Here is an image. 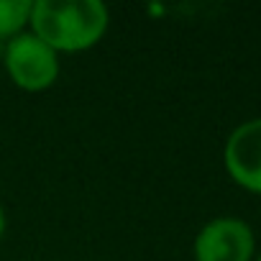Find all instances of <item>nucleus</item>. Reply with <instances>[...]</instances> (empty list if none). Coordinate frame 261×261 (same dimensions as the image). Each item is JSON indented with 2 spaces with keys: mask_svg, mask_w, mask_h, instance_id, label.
I'll return each instance as SVG.
<instances>
[{
  "mask_svg": "<svg viewBox=\"0 0 261 261\" xmlns=\"http://www.w3.org/2000/svg\"><path fill=\"white\" fill-rule=\"evenodd\" d=\"M3 62L11 82L26 92L49 90L59 80V54L31 31H23L6 44Z\"/></svg>",
  "mask_w": 261,
  "mask_h": 261,
  "instance_id": "2",
  "label": "nucleus"
},
{
  "mask_svg": "<svg viewBox=\"0 0 261 261\" xmlns=\"http://www.w3.org/2000/svg\"><path fill=\"white\" fill-rule=\"evenodd\" d=\"M110 11L100 0H34L29 29L57 54L87 51L105 36Z\"/></svg>",
  "mask_w": 261,
  "mask_h": 261,
  "instance_id": "1",
  "label": "nucleus"
},
{
  "mask_svg": "<svg viewBox=\"0 0 261 261\" xmlns=\"http://www.w3.org/2000/svg\"><path fill=\"white\" fill-rule=\"evenodd\" d=\"M256 251L253 228L233 215L207 220L192 243L195 261H253Z\"/></svg>",
  "mask_w": 261,
  "mask_h": 261,
  "instance_id": "3",
  "label": "nucleus"
},
{
  "mask_svg": "<svg viewBox=\"0 0 261 261\" xmlns=\"http://www.w3.org/2000/svg\"><path fill=\"white\" fill-rule=\"evenodd\" d=\"M34 0H0V39L11 41L23 34L31 18Z\"/></svg>",
  "mask_w": 261,
  "mask_h": 261,
  "instance_id": "5",
  "label": "nucleus"
},
{
  "mask_svg": "<svg viewBox=\"0 0 261 261\" xmlns=\"http://www.w3.org/2000/svg\"><path fill=\"white\" fill-rule=\"evenodd\" d=\"M253 261H261V248L256 251V258H253Z\"/></svg>",
  "mask_w": 261,
  "mask_h": 261,
  "instance_id": "7",
  "label": "nucleus"
},
{
  "mask_svg": "<svg viewBox=\"0 0 261 261\" xmlns=\"http://www.w3.org/2000/svg\"><path fill=\"white\" fill-rule=\"evenodd\" d=\"M223 167L241 190L261 197V115L230 130L223 146Z\"/></svg>",
  "mask_w": 261,
  "mask_h": 261,
  "instance_id": "4",
  "label": "nucleus"
},
{
  "mask_svg": "<svg viewBox=\"0 0 261 261\" xmlns=\"http://www.w3.org/2000/svg\"><path fill=\"white\" fill-rule=\"evenodd\" d=\"M3 233H6V210L0 205V238H3Z\"/></svg>",
  "mask_w": 261,
  "mask_h": 261,
  "instance_id": "6",
  "label": "nucleus"
}]
</instances>
